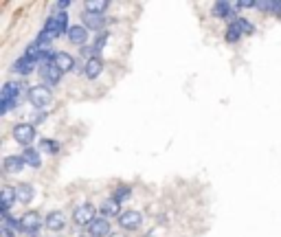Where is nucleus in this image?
I'll list each match as a JSON object with an SVG mask.
<instances>
[{"mask_svg": "<svg viewBox=\"0 0 281 237\" xmlns=\"http://www.w3.org/2000/svg\"><path fill=\"white\" fill-rule=\"evenodd\" d=\"M26 99H29V103L36 110H44L51 105L53 95H51V88H46V86H33V88L26 92Z\"/></svg>", "mask_w": 281, "mask_h": 237, "instance_id": "1", "label": "nucleus"}, {"mask_svg": "<svg viewBox=\"0 0 281 237\" xmlns=\"http://www.w3.org/2000/svg\"><path fill=\"white\" fill-rule=\"evenodd\" d=\"M44 31L49 33L53 40L59 37L62 33H68V13L59 11V13H55V16H51L49 20H46V24H44Z\"/></svg>", "mask_w": 281, "mask_h": 237, "instance_id": "2", "label": "nucleus"}, {"mask_svg": "<svg viewBox=\"0 0 281 237\" xmlns=\"http://www.w3.org/2000/svg\"><path fill=\"white\" fill-rule=\"evenodd\" d=\"M13 138H16V143L24 145V149L31 147V143L38 138L36 125H33V123H18L16 128H13Z\"/></svg>", "mask_w": 281, "mask_h": 237, "instance_id": "3", "label": "nucleus"}, {"mask_svg": "<svg viewBox=\"0 0 281 237\" xmlns=\"http://www.w3.org/2000/svg\"><path fill=\"white\" fill-rule=\"evenodd\" d=\"M42 217H40L38 211H26V213L20 217V233L26 235H38V230L42 228Z\"/></svg>", "mask_w": 281, "mask_h": 237, "instance_id": "4", "label": "nucleus"}, {"mask_svg": "<svg viewBox=\"0 0 281 237\" xmlns=\"http://www.w3.org/2000/svg\"><path fill=\"white\" fill-rule=\"evenodd\" d=\"M73 220H75V224H79V226H90V224L97 220V209L92 207L90 202L79 204L75 209V213H73Z\"/></svg>", "mask_w": 281, "mask_h": 237, "instance_id": "5", "label": "nucleus"}, {"mask_svg": "<svg viewBox=\"0 0 281 237\" xmlns=\"http://www.w3.org/2000/svg\"><path fill=\"white\" fill-rule=\"evenodd\" d=\"M117 220H119V226H121L123 230H138L140 224H143V215L134 209H128V211H123Z\"/></svg>", "mask_w": 281, "mask_h": 237, "instance_id": "6", "label": "nucleus"}, {"mask_svg": "<svg viewBox=\"0 0 281 237\" xmlns=\"http://www.w3.org/2000/svg\"><path fill=\"white\" fill-rule=\"evenodd\" d=\"M62 75L64 72L59 70L55 64H49V66H42V68H40V77H42L46 88H49V86H57L59 82H62Z\"/></svg>", "mask_w": 281, "mask_h": 237, "instance_id": "7", "label": "nucleus"}, {"mask_svg": "<svg viewBox=\"0 0 281 237\" xmlns=\"http://www.w3.org/2000/svg\"><path fill=\"white\" fill-rule=\"evenodd\" d=\"M82 20H84V26L90 31H101L103 24H106V16L103 13H92V11H84L82 13Z\"/></svg>", "mask_w": 281, "mask_h": 237, "instance_id": "8", "label": "nucleus"}, {"mask_svg": "<svg viewBox=\"0 0 281 237\" xmlns=\"http://www.w3.org/2000/svg\"><path fill=\"white\" fill-rule=\"evenodd\" d=\"M88 230H90V237H110L112 235L108 217H97V220L88 226Z\"/></svg>", "mask_w": 281, "mask_h": 237, "instance_id": "9", "label": "nucleus"}, {"mask_svg": "<svg viewBox=\"0 0 281 237\" xmlns=\"http://www.w3.org/2000/svg\"><path fill=\"white\" fill-rule=\"evenodd\" d=\"M71 44H77V46H86V40H88V29L84 24H75L71 26L68 33H66Z\"/></svg>", "mask_w": 281, "mask_h": 237, "instance_id": "10", "label": "nucleus"}, {"mask_svg": "<svg viewBox=\"0 0 281 237\" xmlns=\"http://www.w3.org/2000/svg\"><path fill=\"white\" fill-rule=\"evenodd\" d=\"M101 70H103V59L95 55V57H90L88 62H86L84 66V77H88V79H97L99 75H101Z\"/></svg>", "mask_w": 281, "mask_h": 237, "instance_id": "11", "label": "nucleus"}, {"mask_svg": "<svg viewBox=\"0 0 281 237\" xmlns=\"http://www.w3.org/2000/svg\"><path fill=\"white\" fill-rule=\"evenodd\" d=\"M44 226L49 230H62L66 226V215L62 211H51V213L44 217Z\"/></svg>", "mask_w": 281, "mask_h": 237, "instance_id": "12", "label": "nucleus"}, {"mask_svg": "<svg viewBox=\"0 0 281 237\" xmlns=\"http://www.w3.org/2000/svg\"><path fill=\"white\" fill-rule=\"evenodd\" d=\"M53 64H55L62 72H71L73 68H75V57H73L71 53L57 51V53H55V62H53Z\"/></svg>", "mask_w": 281, "mask_h": 237, "instance_id": "13", "label": "nucleus"}, {"mask_svg": "<svg viewBox=\"0 0 281 237\" xmlns=\"http://www.w3.org/2000/svg\"><path fill=\"white\" fill-rule=\"evenodd\" d=\"M101 217H119L121 215V202H117L115 198H108V200H103V204H101Z\"/></svg>", "mask_w": 281, "mask_h": 237, "instance_id": "14", "label": "nucleus"}, {"mask_svg": "<svg viewBox=\"0 0 281 237\" xmlns=\"http://www.w3.org/2000/svg\"><path fill=\"white\" fill-rule=\"evenodd\" d=\"M16 195H18V202L31 204V200L36 198V189H33V184H29V182H20L16 187Z\"/></svg>", "mask_w": 281, "mask_h": 237, "instance_id": "15", "label": "nucleus"}, {"mask_svg": "<svg viewBox=\"0 0 281 237\" xmlns=\"http://www.w3.org/2000/svg\"><path fill=\"white\" fill-rule=\"evenodd\" d=\"M24 167V158L22 156H7L3 161V169L7 174H20Z\"/></svg>", "mask_w": 281, "mask_h": 237, "instance_id": "16", "label": "nucleus"}, {"mask_svg": "<svg viewBox=\"0 0 281 237\" xmlns=\"http://www.w3.org/2000/svg\"><path fill=\"white\" fill-rule=\"evenodd\" d=\"M20 156L24 158V165H29V167H33V169L42 165V156H40V149H36V147H26Z\"/></svg>", "mask_w": 281, "mask_h": 237, "instance_id": "17", "label": "nucleus"}, {"mask_svg": "<svg viewBox=\"0 0 281 237\" xmlns=\"http://www.w3.org/2000/svg\"><path fill=\"white\" fill-rule=\"evenodd\" d=\"M33 68H36V62H31V59H26L24 55L20 57L18 62L11 66V70H13V72H18V75H31V72H33Z\"/></svg>", "mask_w": 281, "mask_h": 237, "instance_id": "18", "label": "nucleus"}, {"mask_svg": "<svg viewBox=\"0 0 281 237\" xmlns=\"http://www.w3.org/2000/svg\"><path fill=\"white\" fill-rule=\"evenodd\" d=\"M20 86H22V84L7 82L5 88H3V101H13V99H20Z\"/></svg>", "mask_w": 281, "mask_h": 237, "instance_id": "19", "label": "nucleus"}, {"mask_svg": "<svg viewBox=\"0 0 281 237\" xmlns=\"http://www.w3.org/2000/svg\"><path fill=\"white\" fill-rule=\"evenodd\" d=\"M18 200V195H16V189H11V187H5L3 189V215L5 213H9V209H11V204Z\"/></svg>", "mask_w": 281, "mask_h": 237, "instance_id": "20", "label": "nucleus"}, {"mask_svg": "<svg viewBox=\"0 0 281 237\" xmlns=\"http://www.w3.org/2000/svg\"><path fill=\"white\" fill-rule=\"evenodd\" d=\"M244 33H242V29H239V24H237V20H233V22L229 24V29H226V42L229 44H235V42H239V37H242Z\"/></svg>", "mask_w": 281, "mask_h": 237, "instance_id": "21", "label": "nucleus"}, {"mask_svg": "<svg viewBox=\"0 0 281 237\" xmlns=\"http://www.w3.org/2000/svg\"><path fill=\"white\" fill-rule=\"evenodd\" d=\"M233 7L231 3H216L213 5V13H216V18H229L233 16Z\"/></svg>", "mask_w": 281, "mask_h": 237, "instance_id": "22", "label": "nucleus"}, {"mask_svg": "<svg viewBox=\"0 0 281 237\" xmlns=\"http://www.w3.org/2000/svg\"><path fill=\"white\" fill-rule=\"evenodd\" d=\"M130 195H132V187H130V184H119V187L115 189V195H112V198H115L117 202H123V200H128Z\"/></svg>", "mask_w": 281, "mask_h": 237, "instance_id": "23", "label": "nucleus"}, {"mask_svg": "<svg viewBox=\"0 0 281 237\" xmlns=\"http://www.w3.org/2000/svg\"><path fill=\"white\" fill-rule=\"evenodd\" d=\"M108 40H110V33H108V31H101V33H99V35H97L95 44H92V49H95V53H97V55L103 51V46L108 44Z\"/></svg>", "mask_w": 281, "mask_h": 237, "instance_id": "24", "label": "nucleus"}, {"mask_svg": "<svg viewBox=\"0 0 281 237\" xmlns=\"http://www.w3.org/2000/svg\"><path fill=\"white\" fill-rule=\"evenodd\" d=\"M108 9V3L101 0V3H86V11H92V13H103Z\"/></svg>", "mask_w": 281, "mask_h": 237, "instance_id": "25", "label": "nucleus"}, {"mask_svg": "<svg viewBox=\"0 0 281 237\" xmlns=\"http://www.w3.org/2000/svg\"><path fill=\"white\" fill-rule=\"evenodd\" d=\"M237 24L239 29H242V33H246V35H251V33H255V26H253L246 18H237Z\"/></svg>", "mask_w": 281, "mask_h": 237, "instance_id": "26", "label": "nucleus"}, {"mask_svg": "<svg viewBox=\"0 0 281 237\" xmlns=\"http://www.w3.org/2000/svg\"><path fill=\"white\" fill-rule=\"evenodd\" d=\"M42 149L51 151V154H57V151H59V143H55V141H42Z\"/></svg>", "mask_w": 281, "mask_h": 237, "instance_id": "27", "label": "nucleus"}, {"mask_svg": "<svg viewBox=\"0 0 281 237\" xmlns=\"http://www.w3.org/2000/svg\"><path fill=\"white\" fill-rule=\"evenodd\" d=\"M44 118H46V112H44V110H38V112H36V114H33V123H36V125H38V123H42V121H44Z\"/></svg>", "mask_w": 281, "mask_h": 237, "instance_id": "28", "label": "nucleus"}, {"mask_svg": "<svg viewBox=\"0 0 281 237\" xmlns=\"http://www.w3.org/2000/svg\"><path fill=\"white\" fill-rule=\"evenodd\" d=\"M3 237H13V228H9L7 224H3Z\"/></svg>", "mask_w": 281, "mask_h": 237, "instance_id": "29", "label": "nucleus"}, {"mask_svg": "<svg viewBox=\"0 0 281 237\" xmlns=\"http://www.w3.org/2000/svg\"><path fill=\"white\" fill-rule=\"evenodd\" d=\"M57 7H59V9H66V7H71V3H68V0H62V3H57Z\"/></svg>", "mask_w": 281, "mask_h": 237, "instance_id": "30", "label": "nucleus"}, {"mask_svg": "<svg viewBox=\"0 0 281 237\" xmlns=\"http://www.w3.org/2000/svg\"><path fill=\"white\" fill-rule=\"evenodd\" d=\"M110 237H125V235H123V233H112Z\"/></svg>", "mask_w": 281, "mask_h": 237, "instance_id": "31", "label": "nucleus"}, {"mask_svg": "<svg viewBox=\"0 0 281 237\" xmlns=\"http://www.w3.org/2000/svg\"><path fill=\"white\" fill-rule=\"evenodd\" d=\"M84 237H90V235H84Z\"/></svg>", "mask_w": 281, "mask_h": 237, "instance_id": "32", "label": "nucleus"}]
</instances>
